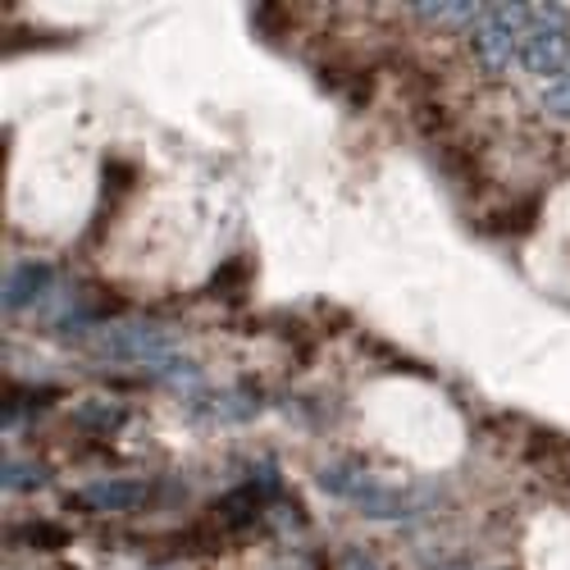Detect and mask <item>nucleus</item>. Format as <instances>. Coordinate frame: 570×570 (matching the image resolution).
I'll return each instance as SVG.
<instances>
[{
    "mask_svg": "<svg viewBox=\"0 0 570 570\" xmlns=\"http://www.w3.org/2000/svg\"><path fill=\"white\" fill-rule=\"evenodd\" d=\"M91 352L101 361H115V365H137V370H151L156 379H197L202 365L178 356V343L165 334V328H151L141 320H128V324H106L97 334L87 338Z\"/></svg>",
    "mask_w": 570,
    "mask_h": 570,
    "instance_id": "obj_1",
    "label": "nucleus"
},
{
    "mask_svg": "<svg viewBox=\"0 0 570 570\" xmlns=\"http://www.w3.org/2000/svg\"><path fill=\"white\" fill-rule=\"evenodd\" d=\"M320 489L328 498H343L352 502L356 511H365L370 520H411L420 515L424 507H430V498L424 493H411V489H397V484H384L374 480V474L361 465V461H328L320 470Z\"/></svg>",
    "mask_w": 570,
    "mask_h": 570,
    "instance_id": "obj_2",
    "label": "nucleus"
},
{
    "mask_svg": "<svg viewBox=\"0 0 570 570\" xmlns=\"http://www.w3.org/2000/svg\"><path fill=\"white\" fill-rule=\"evenodd\" d=\"M278 502V480L269 474H256V480H247V484H237V489H228L215 507H210V525L215 530H247L252 520H261V511L265 507H274Z\"/></svg>",
    "mask_w": 570,
    "mask_h": 570,
    "instance_id": "obj_3",
    "label": "nucleus"
},
{
    "mask_svg": "<svg viewBox=\"0 0 570 570\" xmlns=\"http://www.w3.org/2000/svg\"><path fill=\"white\" fill-rule=\"evenodd\" d=\"M520 69L534 78H548V82L570 73V28L530 23V32L520 37Z\"/></svg>",
    "mask_w": 570,
    "mask_h": 570,
    "instance_id": "obj_4",
    "label": "nucleus"
},
{
    "mask_svg": "<svg viewBox=\"0 0 570 570\" xmlns=\"http://www.w3.org/2000/svg\"><path fill=\"white\" fill-rule=\"evenodd\" d=\"M520 32L515 23H507L493 6H489V14L474 23V32H470V51H474V60H480L484 69H507V65H515L520 60Z\"/></svg>",
    "mask_w": 570,
    "mask_h": 570,
    "instance_id": "obj_5",
    "label": "nucleus"
},
{
    "mask_svg": "<svg viewBox=\"0 0 570 570\" xmlns=\"http://www.w3.org/2000/svg\"><path fill=\"white\" fill-rule=\"evenodd\" d=\"M151 498V484L147 480H97V484H82L69 502L82 507V511H106V515H128V511H141Z\"/></svg>",
    "mask_w": 570,
    "mask_h": 570,
    "instance_id": "obj_6",
    "label": "nucleus"
},
{
    "mask_svg": "<svg viewBox=\"0 0 570 570\" xmlns=\"http://www.w3.org/2000/svg\"><path fill=\"white\" fill-rule=\"evenodd\" d=\"M193 415L210 424H247L261 415V397L247 389H210L193 397Z\"/></svg>",
    "mask_w": 570,
    "mask_h": 570,
    "instance_id": "obj_7",
    "label": "nucleus"
},
{
    "mask_svg": "<svg viewBox=\"0 0 570 570\" xmlns=\"http://www.w3.org/2000/svg\"><path fill=\"white\" fill-rule=\"evenodd\" d=\"M51 283H56V269L46 265V261H19L6 274V293H0V302H6V311H28L32 302L46 297Z\"/></svg>",
    "mask_w": 570,
    "mask_h": 570,
    "instance_id": "obj_8",
    "label": "nucleus"
},
{
    "mask_svg": "<svg viewBox=\"0 0 570 570\" xmlns=\"http://www.w3.org/2000/svg\"><path fill=\"white\" fill-rule=\"evenodd\" d=\"M415 19H430V23H448V28H461V23H480L489 14V6L480 0H420L411 6Z\"/></svg>",
    "mask_w": 570,
    "mask_h": 570,
    "instance_id": "obj_9",
    "label": "nucleus"
},
{
    "mask_svg": "<svg viewBox=\"0 0 570 570\" xmlns=\"http://www.w3.org/2000/svg\"><path fill=\"white\" fill-rule=\"evenodd\" d=\"M124 420H128V411L115 406V402H82V406L73 411V424H78L82 434H91V439H110V434H119V430H124Z\"/></svg>",
    "mask_w": 570,
    "mask_h": 570,
    "instance_id": "obj_10",
    "label": "nucleus"
},
{
    "mask_svg": "<svg viewBox=\"0 0 570 570\" xmlns=\"http://www.w3.org/2000/svg\"><path fill=\"white\" fill-rule=\"evenodd\" d=\"M56 402V389H23V384H14V389H6V430L10 424H19V420H28L32 411H46Z\"/></svg>",
    "mask_w": 570,
    "mask_h": 570,
    "instance_id": "obj_11",
    "label": "nucleus"
},
{
    "mask_svg": "<svg viewBox=\"0 0 570 570\" xmlns=\"http://www.w3.org/2000/svg\"><path fill=\"white\" fill-rule=\"evenodd\" d=\"M46 480H51V474H46L37 461H23V456H6V465H0V484H6V493H32Z\"/></svg>",
    "mask_w": 570,
    "mask_h": 570,
    "instance_id": "obj_12",
    "label": "nucleus"
},
{
    "mask_svg": "<svg viewBox=\"0 0 570 570\" xmlns=\"http://www.w3.org/2000/svg\"><path fill=\"white\" fill-rule=\"evenodd\" d=\"M247 283H252V265L247 261H224L219 274L210 278V293L215 297H243Z\"/></svg>",
    "mask_w": 570,
    "mask_h": 570,
    "instance_id": "obj_13",
    "label": "nucleus"
},
{
    "mask_svg": "<svg viewBox=\"0 0 570 570\" xmlns=\"http://www.w3.org/2000/svg\"><path fill=\"white\" fill-rule=\"evenodd\" d=\"M534 210H539V202H525V206L511 202V206L489 215V233H525L534 224Z\"/></svg>",
    "mask_w": 570,
    "mask_h": 570,
    "instance_id": "obj_14",
    "label": "nucleus"
},
{
    "mask_svg": "<svg viewBox=\"0 0 570 570\" xmlns=\"http://www.w3.org/2000/svg\"><path fill=\"white\" fill-rule=\"evenodd\" d=\"M543 110H548L552 119H570V73L543 82Z\"/></svg>",
    "mask_w": 570,
    "mask_h": 570,
    "instance_id": "obj_15",
    "label": "nucleus"
},
{
    "mask_svg": "<svg viewBox=\"0 0 570 570\" xmlns=\"http://www.w3.org/2000/svg\"><path fill=\"white\" fill-rule=\"evenodd\" d=\"M14 543H37V548H65V543H69V534H65V530H56V525H23V530L14 534Z\"/></svg>",
    "mask_w": 570,
    "mask_h": 570,
    "instance_id": "obj_16",
    "label": "nucleus"
},
{
    "mask_svg": "<svg viewBox=\"0 0 570 570\" xmlns=\"http://www.w3.org/2000/svg\"><path fill=\"white\" fill-rule=\"evenodd\" d=\"M343 570H379V566H374L365 552H347V557H343Z\"/></svg>",
    "mask_w": 570,
    "mask_h": 570,
    "instance_id": "obj_17",
    "label": "nucleus"
}]
</instances>
